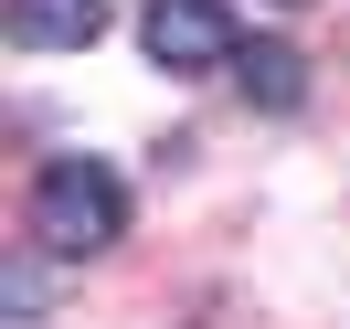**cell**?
I'll return each instance as SVG.
<instances>
[{
	"instance_id": "cell-2",
	"label": "cell",
	"mask_w": 350,
	"mask_h": 329,
	"mask_svg": "<svg viewBox=\"0 0 350 329\" xmlns=\"http://www.w3.org/2000/svg\"><path fill=\"white\" fill-rule=\"evenodd\" d=\"M138 43H149V64H170V75H213V64L244 53L223 0H149V11H138Z\"/></svg>"
},
{
	"instance_id": "cell-1",
	"label": "cell",
	"mask_w": 350,
	"mask_h": 329,
	"mask_svg": "<svg viewBox=\"0 0 350 329\" xmlns=\"http://www.w3.org/2000/svg\"><path fill=\"white\" fill-rule=\"evenodd\" d=\"M117 234H128V192L107 159H53L32 181V244L43 255H107Z\"/></svg>"
},
{
	"instance_id": "cell-4",
	"label": "cell",
	"mask_w": 350,
	"mask_h": 329,
	"mask_svg": "<svg viewBox=\"0 0 350 329\" xmlns=\"http://www.w3.org/2000/svg\"><path fill=\"white\" fill-rule=\"evenodd\" d=\"M234 75H244V96H255V107H297V96H308V75H297V53H286V43L234 53Z\"/></svg>"
},
{
	"instance_id": "cell-3",
	"label": "cell",
	"mask_w": 350,
	"mask_h": 329,
	"mask_svg": "<svg viewBox=\"0 0 350 329\" xmlns=\"http://www.w3.org/2000/svg\"><path fill=\"white\" fill-rule=\"evenodd\" d=\"M0 32H11L22 53H85L96 32H107V0H11Z\"/></svg>"
}]
</instances>
